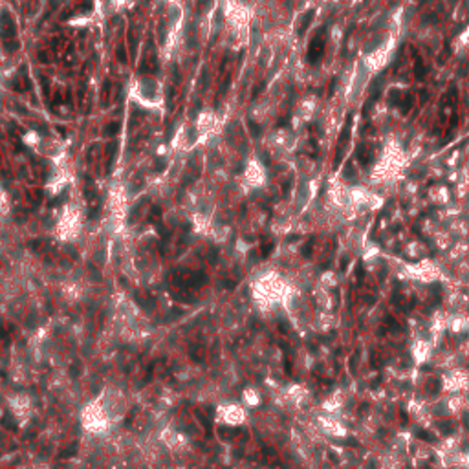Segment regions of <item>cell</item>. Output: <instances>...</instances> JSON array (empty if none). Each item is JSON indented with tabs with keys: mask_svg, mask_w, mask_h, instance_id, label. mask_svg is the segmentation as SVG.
<instances>
[{
	"mask_svg": "<svg viewBox=\"0 0 469 469\" xmlns=\"http://www.w3.org/2000/svg\"><path fill=\"white\" fill-rule=\"evenodd\" d=\"M350 125H352V117H348L347 123H345V127H343V130H341L339 141H337V154H335V161H337V163H339L341 158H343V151H345V145H347V141H348Z\"/></svg>",
	"mask_w": 469,
	"mask_h": 469,
	"instance_id": "7a4b0ae2",
	"label": "cell"
},
{
	"mask_svg": "<svg viewBox=\"0 0 469 469\" xmlns=\"http://www.w3.org/2000/svg\"><path fill=\"white\" fill-rule=\"evenodd\" d=\"M117 59H119L121 63H125V61H127V53H125V46H123V44H119V46H117Z\"/></svg>",
	"mask_w": 469,
	"mask_h": 469,
	"instance_id": "5b68a950",
	"label": "cell"
},
{
	"mask_svg": "<svg viewBox=\"0 0 469 469\" xmlns=\"http://www.w3.org/2000/svg\"><path fill=\"white\" fill-rule=\"evenodd\" d=\"M211 2H213V0H198V9H200V11H205V9L211 6Z\"/></svg>",
	"mask_w": 469,
	"mask_h": 469,
	"instance_id": "8992f818",
	"label": "cell"
},
{
	"mask_svg": "<svg viewBox=\"0 0 469 469\" xmlns=\"http://www.w3.org/2000/svg\"><path fill=\"white\" fill-rule=\"evenodd\" d=\"M271 249H273V242H266V244H264V247H262V255H264V257H268Z\"/></svg>",
	"mask_w": 469,
	"mask_h": 469,
	"instance_id": "52a82bcc",
	"label": "cell"
},
{
	"mask_svg": "<svg viewBox=\"0 0 469 469\" xmlns=\"http://www.w3.org/2000/svg\"><path fill=\"white\" fill-rule=\"evenodd\" d=\"M414 72H416V77H418L420 81L425 77V70H424V66H422V59H416V70H414Z\"/></svg>",
	"mask_w": 469,
	"mask_h": 469,
	"instance_id": "277c9868",
	"label": "cell"
},
{
	"mask_svg": "<svg viewBox=\"0 0 469 469\" xmlns=\"http://www.w3.org/2000/svg\"><path fill=\"white\" fill-rule=\"evenodd\" d=\"M117 129H119V125H117V123H112V125L107 127V134H116Z\"/></svg>",
	"mask_w": 469,
	"mask_h": 469,
	"instance_id": "ba28073f",
	"label": "cell"
},
{
	"mask_svg": "<svg viewBox=\"0 0 469 469\" xmlns=\"http://www.w3.org/2000/svg\"><path fill=\"white\" fill-rule=\"evenodd\" d=\"M165 167V163H163V159H158V165H156V171H161Z\"/></svg>",
	"mask_w": 469,
	"mask_h": 469,
	"instance_id": "9c48e42d",
	"label": "cell"
},
{
	"mask_svg": "<svg viewBox=\"0 0 469 469\" xmlns=\"http://www.w3.org/2000/svg\"><path fill=\"white\" fill-rule=\"evenodd\" d=\"M313 9H310V11H306V13L303 15V21H301V24H299V29H297V33L299 35H304V31H306V28L310 26V22L313 21Z\"/></svg>",
	"mask_w": 469,
	"mask_h": 469,
	"instance_id": "3957f363",
	"label": "cell"
},
{
	"mask_svg": "<svg viewBox=\"0 0 469 469\" xmlns=\"http://www.w3.org/2000/svg\"><path fill=\"white\" fill-rule=\"evenodd\" d=\"M325 55V33L319 31L317 35L312 39L310 46H308V53H306V59L310 65H319L321 59Z\"/></svg>",
	"mask_w": 469,
	"mask_h": 469,
	"instance_id": "6da1fadb",
	"label": "cell"
}]
</instances>
